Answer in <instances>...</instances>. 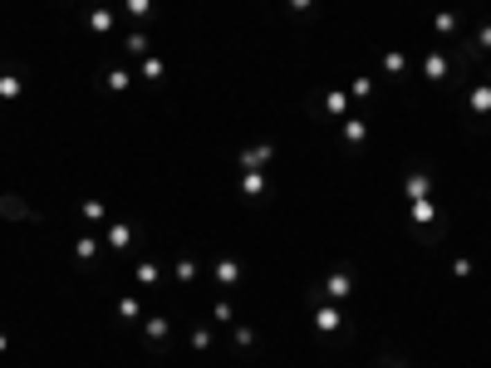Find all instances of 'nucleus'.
<instances>
[{
    "label": "nucleus",
    "mask_w": 491,
    "mask_h": 368,
    "mask_svg": "<svg viewBox=\"0 0 491 368\" xmlns=\"http://www.w3.org/2000/svg\"><path fill=\"white\" fill-rule=\"evenodd\" d=\"M162 339H172V324H168V314H152V320H148V349L157 353Z\"/></svg>",
    "instance_id": "7"
},
{
    "label": "nucleus",
    "mask_w": 491,
    "mask_h": 368,
    "mask_svg": "<svg viewBox=\"0 0 491 368\" xmlns=\"http://www.w3.org/2000/svg\"><path fill=\"white\" fill-rule=\"evenodd\" d=\"M378 64H384V74H393V79H403V74H408V55H398V49H389V55L378 59Z\"/></svg>",
    "instance_id": "13"
},
{
    "label": "nucleus",
    "mask_w": 491,
    "mask_h": 368,
    "mask_svg": "<svg viewBox=\"0 0 491 368\" xmlns=\"http://www.w3.org/2000/svg\"><path fill=\"white\" fill-rule=\"evenodd\" d=\"M432 25H438L443 35H457V15H452V10H438V15H432Z\"/></svg>",
    "instance_id": "22"
},
{
    "label": "nucleus",
    "mask_w": 491,
    "mask_h": 368,
    "mask_svg": "<svg viewBox=\"0 0 491 368\" xmlns=\"http://www.w3.org/2000/svg\"><path fill=\"white\" fill-rule=\"evenodd\" d=\"M314 295H324V300H330V304H334V300H349V295H354V270L344 266V270H334V275H324Z\"/></svg>",
    "instance_id": "2"
},
{
    "label": "nucleus",
    "mask_w": 491,
    "mask_h": 368,
    "mask_svg": "<svg viewBox=\"0 0 491 368\" xmlns=\"http://www.w3.org/2000/svg\"><path fill=\"white\" fill-rule=\"evenodd\" d=\"M143 74L148 79H162V59H143Z\"/></svg>",
    "instance_id": "30"
},
{
    "label": "nucleus",
    "mask_w": 491,
    "mask_h": 368,
    "mask_svg": "<svg viewBox=\"0 0 491 368\" xmlns=\"http://www.w3.org/2000/svg\"><path fill=\"white\" fill-rule=\"evenodd\" d=\"M310 103H314V113H330V118H349V113H354L349 93H339V89H330V93H310Z\"/></svg>",
    "instance_id": "1"
},
{
    "label": "nucleus",
    "mask_w": 491,
    "mask_h": 368,
    "mask_svg": "<svg viewBox=\"0 0 491 368\" xmlns=\"http://www.w3.org/2000/svg\"><path fill=\"white\" fill-rule=\"evenodd\" d=\"M108 246H114V250L133 246V226H128V221H114V226H108Z\"/></svg>",
    "instance_id": "12"
},
{
    "label": "nucleus",
    "mask_w": 491,
    "mask_h": 368,
    "mask_svg": "<svg viewBox=\"0 0 491 368\" xmlns=\"http://www.w3.org/2000/svg\"><path fill=\"white\" fill-rule=\"evenodd\" d=\"M123 6H128V15H148V10H152V0H123Z\"/></svg>",
    "instance_id": "29"
},
{
    "label": "nucleus",
    "mask_w": 491,
    "mask_h": 368,
    "mask_svg": "<svg viewBox=\"0 0 491 368\" xmlns=\"http://www.w3.org/2000/svg\"><path fill=\"white\" fill-rule=\"evenodd\" d=\"M172 275H177L182 285H192V280L202 275V266H197V260H177V266H172Z\"/></svg>",
    "instance_id": "17"
},
{
    "label": "nucleus",
    "mask_w": 491,
    "mask_h": 368,
    "mask_svg": "<svg viewBox=\"0 0 491 368\" xmlns=\"http://www.w3.org/2000/svg\"><path fill=\"white\" fill-rule=\"evenodd\" d=\"M384 368H408V363H398V358H389V363H384Z\"/></svg>",
    "instance_id": "32"
},
{
    "label": "nucleus",
    "mask_w": 491,
    "mask_h": 368,
    "mask_svg": "<svg viewBox=\"0 0 491 368\" xmlns=\"http://www.w3.org/2000/svg\"><path fill=\"white\" fill-rule=\"evenodd\" d=\"M192 349H211V329H206V324L192 329Z\"/></svg>",
    "instance_id": "24"
},
{
    "label": "nucleus",
    "mask_w": 491,
    "mask_h": 368,
    "mask_svg": "<svg viewBox=\"0 0 491 368\" xmlns=\"http://www.w3.org/2000/svg\"><path fill=\"white\" fill-rule=\"evenodd\" d=\"M403 196H408V201H427V196H432V177H427L422 167L408 172V177H403Z\"/></svg>",
    "instance_id": "5"
},
{
    "label": "nucleus",
    "mask_w": 491,
    "mask_h": 368,
    "mask_svg": "<svg viewBox=\"0 0 491 368\" xmlns=\"http://www.w3.org/2000/svg\"><path fill=\"white\" fill-rule=\"evenodd\" d=\"M349 93H354L359 103H364V98H373V79H368V74H354V79H349Z\"/></svg>",
    "instance_id": "16"
},
{
    "label": "nucleus",
    "mask_w": 491,
    "mask_h": 368,
    "mask_svg": "<svg viewBox=\"0 0 491 368\" xmlns=\"http://www.w3.org/2000/svg\"><path fill=\"white\" fill-rule=\"evenodd\" d=\"M368 138V123L359 118V113H349V123H344V142H364Z\"/></svg>",
    "instance_id": "14"
},
{
    "label": "nucleus",
    "mask_w": 491,
    "mask_h": 368,
    "mask_svg": "<svg viewBox=\"0 0 491 368\" xmlns=\"http://www.w3.org/2000/svg\"><path fill=\"white\" fill-rule=\"evenodd\" d=\"M211 275L222 280V285H236L246 270H241V260H216V266H211Z\"/></svg>",
    "instance_id": "10"
},
{
    "label": "nucleus",
    "mask_w": 491,
    "mask_h": 368,
    "mask_svg": "<svg viewBox=\"0 0 491 368\" xmlns=\"http://www.w3.org/2000/svg\"><path fill=\"white\" fill-rule=\"evenodd\" d=\"M6 349H10V344H6V334H0V353H6Z\"/></svg>",
    "instance_id": "33"
},
{
    "label": "nucleus",
    "mask_w": 491,
    "mask_h": 368,
    "mask_svg": "<svg viewBox=\"0 0 491 368\" xmlns=\"http://www.w3.org/2000/svg\"><path fill=\"white\" fill-rule=\"evenodd\" d=\"M231 344H236L241 353H251V349H256V329H251V324H241V329L231 334Z\"/></svg>",
    "instance_id": "20"
},
{
    "label": "nucleus",
    "mask_w": 491,
    "mask_h": 368,
    "mask_svg": "<svg viewBox=\"0 0 491 368\" xmlns=\"http://www.w3.org/2000/svg\"><path fill=\"white\" fill-rule=\"evenodd\" d=\"M0 212H6V217H25V206H20L15 196H6V201H0Z\"/></svg>",
    "instance_id": "28"
},
{
    "label": "nucleus",
    "mask_w": 491,
    "mask_h": 368,
    "mask_svg": "<svg viewBox=\"0 0 491 368\" xmlns=\"http://www.w3.org/2000/svg\"><path fill=\"white\" fill-rule=\"evenodd\" d=\"M74 250H79V260H93V255H98V246H93V236H84V241H79Z\"/></svg>",
    "instance_id": "26"
},
{
    "label": "nucleus",
    "mask_w": 491,
    "mask_h": 368,
    "mask_svg": "<svg viewBox=\"0 0 491 368\" xmlns=\"http://www.w3.org/2000/svg\"><path fill=\"white\" fill-rule=\"evenodd\" d=\"M93 30H108V25H114V15H108V10H93V15H84Z\"/></svg>",
    "instance_id": "25"
},
{
    "label": "nucleus",
    "mask_w": 491,
    "mask_h": 368,
    "mask_svg": "<svg viewBox=\"0 0 491 368\" xmlns=\"http://www.w3.org/2000/svg\"><path fill=\"white\" fill-rule=\"evenodd\" d=\"M123 49H128V55H148V35H128Z\"/></svg>",
    "instance_id": "23"
},
{
    "label": "nucleus",
    "mask_w": 491,
    "mask_h": 368,
    "mask_svg": "<svg viewBox=\"0 0 491 368\" xmlns=\"http://www.w3.org/2000/svg\"><path fill=\"white\" fill-rule=\"evenodd\" d=\"M138 280H143V285H157V280H162L157 260H143V266H138Z\"/></svg>",
    "instance_id": "21"
},
{
    "label": "nucleus",
    "mask_w": 491,
    "mask_h": 368,
    "mask_svg": "<svg viewBox=\"0 0 491 368\" xmlns=\"http://www.w3.org/2000/svg\"><path fill=\"white\" fill-rule=\"evenodd\" d=\"M314 329H319V334H339V329H344V309L330 304V300L314 304Z\"/></svg>",
    "instance_id": "4"
},
{
    "label": "nucleus",
    "mask_w": 491,
    "mask_h": 368,
    "mask_svg": "<svg viewBox=\"0 0 491 368\" xmlns=\"http://www.w3.org/2000/svg\"><path fill=\"white\" fill-rule=\"evenodd\" d=\"M481 49H491V20H481V25L472 30V39H467V49H462V55H467V59H476Z\"/></svg>",
    "instance_id": "8"
},
{
    "label": "nucleus",
    "mask_w": 491,
    "mask_h": 368,
    "mask_svg": "<svg viewBox=\"0 0 491 368\" xmlns=\"http://www.w3.org/2000/svg\"><path fill=\"white\" fill-rule=\"evenodd\" d=\"M270 157H276V147H270V142H256V147L241 152V167H260V163H270Z\"/></svg>",
    "instance_id": "11"
},
{
    "label": "nucleus",
    "mask_w": 491,
    "mask_h": 368,
    "mask_svg": "<svg viewBox=\"0 0 491 368\" xmlns=\"http://www.w3.org/2000/svg\"><path fill=\"white\" fill-rule=\"evenodd\" d=\"M138 314H143V300H133V295H128V300H118V320H123V324H133Z\"/></svg>",
    "instance_id": "18"
},
{
    "label": "nucleus",
    "mask_w": 491,
    "mask_h": 368,
    "mask_svg": "<svg viewBox=\"0 0 491 368\" xmlns=\"http://www.w3.org/2000/svg\"><path fill=\"white\" fill-rule=\"evenodd\" d=\"M285 6H290V10H295V15H305V10H310V6H314V0H285Z\"/></svg>",
    "instance_id": "31"
},
{
    "label": "nucleus",
    "mask_w": 491,
    "mask_h": 368,
    "mask_svg": "<svg viewBox=\"0 0 491 368\" xmlns=\"http://www.w3.org/2000/svg\"><path fill=\"white\" fill-rule=\"evenodd\" d=\"M241 196H265V177L246 172V177H241Z\"/></svg>",
    "instance_id": "19"
},
{
    "label": "nucleus",
    "mask_w": 491,
    "mask_h": 368,
    "mask_svg": "<svg viewBox=\"0 0 491 368\" xmlns=\"http://www.w3.org/2000/svg\"><path fill=\"white\" fill-rule=\"evenodd\" d=\"M447 69H452V59L443 55V49H432V55L422 59V74H427V84H443V79H447Z\"/></svg>",
    "instance_id": "6"
},
{
    "label": "nucleus",
    "mask_w": 491,
    "mask_h": 368,
    "mask_svg": "<svg viewBox=\"0 0 491 368\" xmlns=\"http://www.w3.org/2000/svg\"><path fill=\"white\" fill-rule=\"evenodd\" d=\"M467 118L476 123V118H491V74H481L476 84H472V93H467Z\"/></svg>",
    "instance_id": "3"
},
{
    "label": "nucleus",
    "mask_w": 491,
    "mask_h": 368,
    "mask_svg": "<svg viewBox=\"0 0 491 368\" xmlns=\"http://www.w3.org/2000/svg\"><path fill=\"white\" fill-rule=\"evenodd\" d=\"M20 89H25V74L20 69H0V98H20Z\"/></svg>",
    "instance_id": "9"
},
{
    "label": "nucleus",
    "mask_w": 491,
    "mask_h": 368,
    "mask_svg": "<svg viewBox=\"0 0 491 368\" xmlns=\"http://www.w3.org/2000/svg\"><path fill=\"white\" fill-rule=\"evenodd\" d=\"M133 84V69H123V64H114V69H108V89H114V93H123Z\"/></svg>",
    "instance_id": "15"
},
{
    "label": "nucleus",
    "mask_w": 491,
    "mask_h": 368,
    "mask_svg": "<svg viewBox=\"0 0 491 368\" xmlns=\"http://www.w3.org/2000/svg\"><path fill=\"white\" fill-rule=\"evenodd\" d=\"M84 221H103V201H84Z\"/></svg>",
    "instance_id": "27"
}]
</instances>
